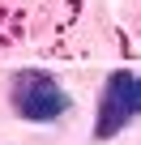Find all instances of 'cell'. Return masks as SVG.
I'll return each instance as SVG.
<instances>
[{"label": "cell", "instance_id": "cell-1", "mask_svg": "<svg viewBox=\"0 0 141 145\" xmlns=\"http://www.w3.org/2000/svg\"><path fill=\"white\" fill-rule=\"evenodd\" d=\"M9 103L22 120L30 124H51L60 115H68V107H73V98L64 94V86L56 77H47V72H13V81H9Z\"/></svg>", "mask_w": 141, "mask_h": 145}, {"label": "cell", "instance_id": "cell-2", "mask_svg": "<svg viewBox=\"0 0 141 145\" xmlns=\"http://www.w3.org/2000/svg\"><path fill=\"white\" fill-rule=\"evenodd\" d=\"M132 72H111L107 86H103V98H98V124H94V137L107 141L115 132H124V124L132 120Z\"/></svg>", "mask_w": 141, "mask_h": 145}, {"label": "cell", "instance_id": "cell-3", "mask_svg": "<svg viewBox=\"0 0 141 145\" xmlns=\"http://www.w3.org/2000/svg\"><path fill=\"white\" fill-rule=\"evenodd\" d=\"M132 111L141 115V77H132Z\"/></svg>", "mask_w": 141, "mask_h": 145}]
</instances>
